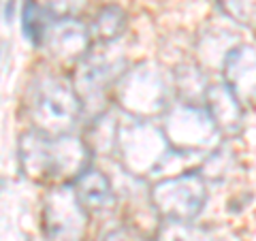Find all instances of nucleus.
Returning a JSON list of instances; mask_svg holds the SVG:
<instances>
[{
    "instance_id": "obj_5",
    "label": "nucleus",
    "mask_w": 256,
    "mask_h": 241,
    "mask_svg": "<svg viewBox=\"0 0 256 241\" xmlns=\"http://www.w3.org/2000/svg\"><path fill=\"white\" fill-rule=\"evenodd\" d=\"M116 152L128 173L148 175L164 164L171 156V146L162 132V126H154L150 120H137L120 124Z\"/></svg>"
},
{
    "instance_id": "obj_6",
    "label": "nucleus",
    "mask_w": 256,
    "mask_h": 241,
    "mask_svg": "<svg viewBox=\"0 0 256 241\" xmlns=\"http://www.w3.org/2000/svg\"><path fill=\"white\" fill-rule=\"evenodd\" d=\"M152 205L162 220L192 222L203 212L207 200L205 178L196 171L160 180L152 188Z\"/></svg>"
},
{
    "instance_id": "obj_11",
    "label": "nucleus",
    "mask_w": 256,
    "mask_h": 241,
    "mask_svg": "<svg viewBox=\"0 0 256 241\" xmlns=\"http://www.w3.org/2000/svg\"><path fill=\"white\" fill-rule=\"evenodd\" d=\"M73 182V188L88 214H102L114 207V188H111V182L102 171L94 166H86Z\"/></svg>"
},
{
    "instance_id": "obj_15",
    "label": "nucleus",
    "mask_w": 256,
    "mask_h": 241,
    "mask_svg": "<svg viewBox=\"0 0 256 241\" xmlns=\"http://www.w3.org/2000/svg\"><path fill=\"white\" fill-rule=\"evenodd\" d=\"M126 28V13L116 4H109L105 9H100L96 13V18L92 22V38L98 41H114Z\"/></svg>"
},
{
    "instance_id": "obj_7",
    "label": "nucleus",
    "mask_w": 256,
    "mask_h": 241,
    "mask_svg": "<svg viewBox=\"0 0 256 241\" xmlns=\"http://www.w3.org/2000/svg\"><path fill=\"white\" fill-rule=\"evenodd\" d=\"M90 214L73 186L58 184L43 198V228L54 241H82L88 232Z\"/></svg>"
},
{
    "instance_id": "obj_3",
    "label": "nucleus",
    "mask_w": 256,
    "mask_h": 241,
    "mask_svg": "<svg viewBox=\"0 0 256 241\" xmlns=\"http://www.w3.org/2000/svg\"><path fill=\"white\" fill-rule=\"evenodd\" d=\"M162 132L175 154H203L214 152L220 143V130L207 107L180 102L164 111Z\"/></svg>"
},
{
    "instance_id": "obj_8",
    "label": "nucleus",
    "mask_w": 256,
    "mask_h": 241,
    "mask_svg": "<svg viewBox=\"0 0 256 241\" xmlns=\"http://www.w3.org/2000/svg\"><path fill=\"white\" fill-rule=\"evenodd\" d=\"M92 45V32L77 18H52L41 47L58 62H82Z\"/></svg>"
},
{
    "instance_id": "obj_13",
    "label": "nucleus",
    "mask_w": 256,
    "mask_h": 241,
    "mask_svg": "<svg viewBox=\"0 0 256 241\" xmlns=\"http://www.w3.org/2000/svg\"><path fill=\"white\" fill-rule=\"evenodd\" d=\"M118 130H120V122L116 116L111 114H100L94 120V124L88 132V148L94 154H102L107 156L109 152H116V143H118Z\"/></svg>"
},
{
    "instance_id": "obj_2",
    "label": "nucleus",
    "mask_w": 256,
    "mask_h": 241,
    "mask_svg": "<svg viewBox=\"0 0 256 241\" xmlns=\"http://www.w3.org/2000/svg\"><path fill=\"white\" fill-rule=\"evenodd\" d=\"M24 105L32 128L52 136L68 134L82 114L75 88L52 70H41L30 79Z\"/></svg>"
},
{
    "instance_id": "obj_19",
    "label": "nucleus",
    "mask_w": 256,
    "mask_h": 241,
    "mask_svg": "<svg viewBox=\"0 0 256 241\" xmlns=\"http://www.w3.org/2000/svg\"><path fill=\"white\" fill-rule=\"evenodd\" d=\"M2 186H4V180H0V190H2Z\"/></svg>"
},
{
    "instance_id": "obj_9",
    "label": "nucleus",
    "mask_w": 256,
    "mask_h": 241,
    "mask_svg": "<svg viewBox=\"0 0 256 241\" xmlns=\"http://www.w3.org/2000/svg\"><path fill=\"white\" fill-rule=\"evenodd\" d=\"M120 77H122V73L118 70V62H109L100 56L98 58L86 56L77 66L73 86L79 100H82V107L94 109V105H102L111 84H116Z\"/></svg>"
},
{
    "instance_id": "obj_1",
    "label": "nucleus",
    "mask_w": 256,
    "mask_h": 241,
    "mask_svg": "<svg viewBox=\"0 0 256 241\" xmlns=\"http://www.w3.org/2000/svg\"><path fill=\"white\" fill-rule=\"evenodd\" d=\"M90 148L75 134H45L28 130L20 139V166L32 182H68L90 166Z\"/></svg>"
},
{
    "instance_id": "obj_10",
    "label": "nucleus",
    "mask_w": 256,
    "mask_h": 241,
    "mask_svg": "<svg viewBox=\"0 0 256 241\" xmlns=\"http://www.w3.org/2000/svg\"><path fill=\"white\" fill-rule=\"evenodd\" d=\"M224 84L235 98L248 107L256 102V50L252 45H235L222 62Z\"/></svg>"
},
{
    "instance_id": "obj_16",
    "label": "nucleus",
    "mask_w": 256,
    "mask_h": 241,
    "mask_svg": "<svg viewBox=\"0 0 256 241\" xmlns=\"http://www.w3.org/2000/svg\"><path fill=\"white\" fill-rule=\"evenodd\" d=\"M52 15H47L45 9L36 0H26L24 2V9H22V30H24V36L28 38L32 45H41V38H43V32L50 24Z\"/></svg>"
},
{
    "instance_id": "obj_18",
    "label": "nucleus",
    "mask_w": 256,
    "mask_h": 241,
    "mask_svg": "<svg viewBox=\"0 0 256 241\" xmlns=\"http://www.w3.org/2000/svg\"><path fill=\"white\" fill-rule=\"evenodd\" d=\"M52 18H77L86 9L88 0H36Z\"/></svg>"
},
{
    "instance_id": "obj_14",
    "label": "nucleus",
    "mask_w": 256,
    "mask_h": 241,
    "mask_svg": "<svg viewBox=\"0 0 256 241\" xmlns=\"http://www.w3.org/2000/svg\"><path fill=\"white\" fill-rule=\"evenodd\" d=\"M158 241H218L214 230L205 226H196L192 222L164 220L158 228Z\"/></svg>"
},
{
    "instance_id": "obj_4",
    "label": "nucleus",
    "mask_w": 256,
    "mask_h": 241,
    "mask_svg": "<svg viewBox=\"0 0 256 241\" xmlns=\"http://www.w3.org/2000/svg\"><path fill=\"white\" fill-rule=\"evenodd\" d=\"M116 96L120 107L137 120L164 116L169 109V84L154 64H139L122 73L116 82Z\"/></svg>"
},
{
    "instance_id": "obj_12",
    "label": "nucleus",
    "mask_w": 256,
    "mask_h": 241,
    "mask_svg": "<svg viewBox=\"0 0 256 241\" xmlns=\"http://www.w3.org/2000/svg\"><path fill=\"white\" fill-rule=\"evenodd\" d=\"M205 102H207V111L212 114L214 122L222 134H228V132L233 134L239 130L244 107L235 98V94L228 90L226 84H216L207 88Z\"/></svg>"
},
{
    "instance_id": "obj_17",
    "label": "nucleus",
    "mask_w": 256,
    "mask_h": 241,
    "mask_svg": "<svg viewBox=\"0 0 256 241\" xmlns=\"http://www.w3.org/2000/svg\"><path fill=\"white\" fill-rule=\"evenodd\" d=\"M207 88L210 86L205 84V77L196 66L186 64V66H182L178 70V90L182 94L184 102H194V105H198L196 98L205 100Z\"/></svg>"
}]
</instances>
